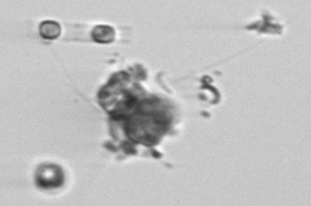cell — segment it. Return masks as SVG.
<instances>
[{
	"instance_id": "6da1fadb",
	"label": "cell",
	"mask_w": 311,
	"mask_h": 206,
	"mask_svg": "<svg viewBox=\"0 0 311 206\" xmlns=\"http://www.w3.org/2000/svg\"><path fill=\"white\" fill-rule=\"evenodd\" d=\"M64 172L57 166H52V164L51 166H43L37 170L36 182L39 188H59L64 183Z\"/></svg>"
},
{
	"instance_id": "7a4b0ae2",
	"label": "cell",
	"mask_w": 311,
	"mask_h": 206,
	"mask_svg": "<svg viewBox=\"0 0 311 206\" xmlns=\"http://www.w3.org/2000/svg\"><path fill=\"white\" fill-rule=\"evenodd\" d=\"M93 38L97 43H112L115 39V30L112 27L107 26H98L96 27L93 31Z\"/></svg>"
},
{
	"instance_id": "3957f363",
	"label": "cell",
	"mask_w": 311,
	"mask_h": 206,
	"mask_svg": "<svg viewBox=\"0 0 311 206\" xmlns=\"http://www.w3.org/2000/svg\"><path fill=\"white\" fill-rule=\"evenodd\" d=\"M60 26L54 22H44L39 27L40 36L47 40L57 39L60 34Z\"/></svg>"
}]
</instances>
